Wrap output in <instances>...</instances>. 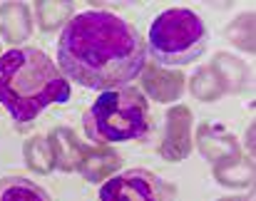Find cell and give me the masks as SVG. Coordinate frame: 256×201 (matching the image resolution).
Returning <instances> with one entry per match:
<instances>
[{
	"mask_svg": "<svg viewBox=\"0 0 256 201\" xmlns=\"http://www.w3.org/2000/svg\"><path fill=\"white\" fill-rule=\"evenodd\" d=\"M214 182L229 189H246L254 184V157H232L212 164Z\"/></svg>",
	"mask_w": 256,
	"mask_h": 201,
	"instance_id": "4fadbf2b",
	"label": "cell"
},
{
	"mask_svg": "<svg viewBox=\"0 0 256 201\" xmlns=\"http://www.w3.org/2000/svg\"><path fill=\"white\" fill-rule=\"evenodd\" d=\"M0 201H52L50 194L25 177L0 179Z\"/></svg>",
	"mask_w": 256,
	"mask_h": 201,
	"instance_id": "5bb4252c",
	"label": "cell"
},
{
	"mask_svg": "<svg viewBox=\"0 0 256 201\" xmlns=\"http://www.w3.org/2000/svg\"><path fill=\"white\" fill-rule=\"evenodd\" d=\"M60 72L90 90L127 87L147 65V42L127 20L107 10L75 15L58 42Z\"/></svg>",
	"mask_w": 256,
	"mask_h": 201,
	"instance_id": "6da1fadb",
	"label": "cell"
},
{
	"mask_svg": "<svg viewBox=\"0 0 256 201\" xmlns=\"http://www.w3.org/2000/svg\"><path fill=\"white\" fill-rule=\"evenodd\" d=\"M82 127L87 139L97 147L140 142L152 132V114L147 97L130 85L107 90L82 114Z\"/></svg>",
	"mask_w": 256,
	"mask_h": 201,
	"instance_id": "3957f363",
	"label": "cell"
},
{
	"mask_svg": "<svg viewBox=\"0 0 256 201\" xmlns=\"http://www.w3.org/2000/svg\"><path fill=\"white\" fill-rule=\"evenodd\" d=\"M254 20H256V15L249 10V12L236 15V17H234V22H229V27L224 30V37H226L234 47H239L242 52H249V55H254V52H256V45H254Z\"/></svg>",
	"mask_w": 256,
	"mask_h": 201,
	"instance_id": "e0dca14e",
	"label": "cell"
},
{
	"mask_svg": "<svg viewBox=\"0 0 256 201\" xmlns=\"http://www.w3.org/2000/svg\"><path fill=\"white\" fill-rule=\"evenodd\" d=\"M100 201H176V189L150 169H130L102 184Z\"/></svg>",
	"mask_w": 256,
	"mask_h": 201,
	"instance_id": "5b68a950",
	"label": "cell"
},
{
	"mask_svg": "<svg viewBox=\"0 0 256 201\" xmlns=\"http://www.w3.org/2000/svg\"><path fill=\"white\" fill-rule=\"evenodd\" d=\"M142 80V90L150 100L160 102V104H170L176 102L184 90H186V77L179 70L172 67H160V65H144L140 72Z\"/></svg>",
	"mask_w": 256,
	"mask_h": 201,
	"instance_id": "52a82bcc",
	"label": "cell"
},
{
	"mask_svg": "<svg viewBox=\"0 0 256 201\" xmlns=\"http://www.w3.org/2000/svg\"><path fill=\"white\" fill-rule=\"evenodd\" d=\"M194 144L202 152V157L212 164H216L222 159L239 157V139L226 127H222L216 122H202L196 129Z\"/></svg>",
	"mask_w": 256,
	"mask_h": 201,
	"instance_id": "ba28073f",
	"label": "cell"
},
{
	"mask_svg": "<svg viewBox=\"0 0 256 201\" xmlns=\"http://www.w3.org/2000/svg\"><path fill=\"white\" fill-rule=\"evenodd\" d=\"M189 92L199 102H216L224 97V90H222V85L216 82V77H214V72L209 70V65H206V67H199V70L189 77Z\"/></svg>",
	"mask_w": 256,
	"mask_h": 201,
	"instance_id": "ac0fdd59",
	"label": "cell"
},
{
	"mask_svg": "<svg viewBox=\"0 0 256 201\" xmlns=\"http://www.w3.org/2000/svg\"><path fill=\"white\" fill-rule=\"evenodd\" d=\"M70 80L38 47H12L0 55V104L18 127L30 124L50 104L70 100Z\"/></svg>",
	"mask_w": 256,
	"mask_h": 201,
	"instance_id": "7a4b0ae2",
	"label": "cell"
},
{
	"mask_svg": "<svg viewBox=\"0 0 256 201\" xmlns=\"http://www.w3.org/2000/svg\"><path fill=\"white\" fill-rule=\"evenodd\" d=\"M32 32V15L25 2H2L0 5V35L5 42H25Z\"/></svg>",
	"mask_w": 256,
	"mask_h": 201,
	"instance_id": "7c38bea8",
	"label": "cell"
},
{
	"mask_svg": "<svg viewBox=\"0 0 256 201\" xmlns=\"http://www.w3.org/2000/svg\"><path fill=\"white\" fill-rule=\"evenodd\" d=\"M50 147H52V157H55V169L60 172H78L80 162L85 157L87 147L85 142L78 139V134L68 127H58L50 137H48Z\"/></svg>",
	"mask_w": 256,
	"mask_h": 201,
	"instance_id": "30bf717a",
	"label": "cell"
},
{
	"mask_svg": "<svg viewBox=\"0 0 256 201\" xmlns=\"http://www.w3.org/2000/svg\"><path fill=\"white\" fill-rule=\"evenodd\" d=\"M194 114L184 104H174L167 112V124H164V139L160 144V157L172 164L184 162L192 149H194Z\"/></svg>",
	"mask_w": 256,
	"mask_h": 201,
	"instance_id": "8992f818",
	"label": "cell"
},
{
	"mask_svg": "<svg viewBox=\"0 0 256 201\" xmlns=\"http://www.w3.org/2000/svg\"><path fill=\"white\" fill-rule=\"evenodd\" d=\"M244 197H224V199H219V201H242Z\"/></svg>",
	"mask_w": 256,
	"mask_h": 201,
	"instance_id": "d6986e66",
	"label": "cell"
},
{
	"mask_svg": "<svg viewBox=\"0 0 256 201\" xmlns=\"http://www.w3.org/2000/svg\"><path fill=\"white\" fill-rule=\"evenodd\" d=\"M209 70L214 72L224 95H242L252 85V72H249L246 62H242L239 57H234L229 52H216L214 60L209 62Z\"/></svg>",
	"mask_w": 256,
	"mask_h": 201,
	"instance_id": "9c48e42d",
	"label": "cell"
},
{
	"mask_svg": "<svg viewBox=\"0 0 256 201\" xmlns=\"http://www.w3.org/2000/svg\"><path fill=\"white\" fill-rule=\"evenodd\" d=\"M242 201H254V197H244V199Z\"/></svg>",
	"mask_w": 256,
	"mask_h": 201,
	"instance_id": "ffe728a7",
	"label": "cell"
},
{
	"mask_svg": "<svg viewBox=\"0 0 256 201\" xmlns=\"http://www.w3.org/2000/svg\"><path fill=\"white\" fill-rule=\"evenodd\" d=\"M120 167H122V157L114 149L92 144V147H87L78 172L85 177L90 184H94V182H107Z\"/></svg>",
	"mask_w": 256,
	"mask_h": 201,
	"instance_id": "8fae6325",
	"label": "cell"
},
{
	"mask_svg": "<svg viewBox=\"0 0 256 201\" xmlns=\"http://www.w3.org/2000/svg\"><path fill=\"white\" fill-rule=\"evenodd\" d=\"M209 42L206 25L189 7H170L160 12L150 27V52L160 67H182L194 62Z\"/></svg>",
	"mask_w": 256,
	"mask_h": 201,
	"instance_id": "277c9868",
	"label": "cell"
},
{
	"mask_svg": "<svg viewBox=\"0 0 256 201\" xmlns=\"http://www.w3.org/2000/svg\"><path fill=\"white\" fill-rule=\"evenodd\" d=\"M72 17H75L72 2H48V0L35 2V20L40 22V30H45V32L65 27Z\"/></svg>",
	"mask_w": 256,
	"mask_h": 201,
	"instance_id": "9a60e30c",
	"label": "cell"
},
{
	"mask_svg": "<svg viewBox=\"0 0 256 201\" xmlns=\"http://www.w3.org/2000/svg\"><path fill=\"white\" fill-rule=\"evenodd\" d=\"M22 157L30 172L35 174H50L55 169V157H52V147L45 137H30L22 144Z\"/></svg>",
	"mask_w": 256,
	"mask_h": 201,
	"instance_id": "2e32d148",
	"label": "cell"
}]
</instances>
